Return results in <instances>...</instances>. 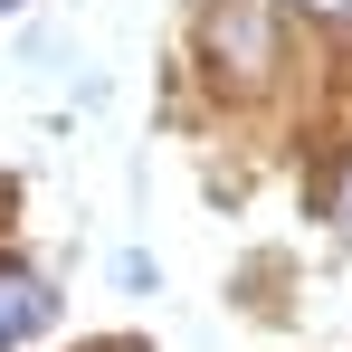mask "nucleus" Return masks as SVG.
Listing matches in <instances>:
<instances>
[{
  "label": "nucleus",
  "mask_w": 352,
  "mask_h": 352,
  "mask_svg": "<svg viewBox=\"0 0 352 352\" xmlns=\"http://www.w3.org/2000/svg\"><path fill=\"white\" fill-rule=\"evenodd\" d=\"M38 324H48V286H38V276H10V267H0V352H10V343H29Z\"/></svg>",
  "instance_id": "f03ea898"
},
{
  "label": "nucleus",
  "mask_w": 352,
  "mask_h": 352,
  "mask_svg": "<svg viewBox=\"0 0 352 352\" xmlns=\"http://www.w3.org/2000/svg\"><path fill=\"white\" fill-rule=\"evenodd\" d=\"M305 10H352V0H305Z\"/></svg>",
  "instance_id": "20e7f679"
},
{
  "label": "nucleus",
  "mask_w": 352,
  "mask_h": 352,
  "mask_svg": "<svg viewBox=\"0 0 352 352\" xmlns=\"http://www.w3.org/2000/svg\"><path fill=\"white\" fill-rule=\"evenodd\" d=\"M210 58H229L238 76H257L267 67V19L257 10H210Z\"/></svg>",
  "instance_id": "f257e3e1"
},
{
  "label": "nucleus",
  "mask_w": 352,
  "mask_h": 352,
  "mask_svg": "<svg viewBox=\"0 0 352 352\" xmlns=\"http://www.w3.org/2000/svg\"><path fill=\"white\" fill-rule=\"evenodd\" d=\"M333 219H343V229H352V172H343V190H333Z\"/></svg>",
  "instance_id": "7ed1b4c3"
},
{
  "label": "nucleus",
  "mask_w": 352,
  "mask_h": 352,
  "mask_svg": "<svg viewBox=\"0 0 352 352\" xmlns=\"http://www.w3.org/2000/svg\"><path fill=\"white\" fill-rule=\"evenodd\" d=\"M0 10H10V0H0Z\"/></svg>",
  "instance_id": "39448f33"
}]
</instances>
